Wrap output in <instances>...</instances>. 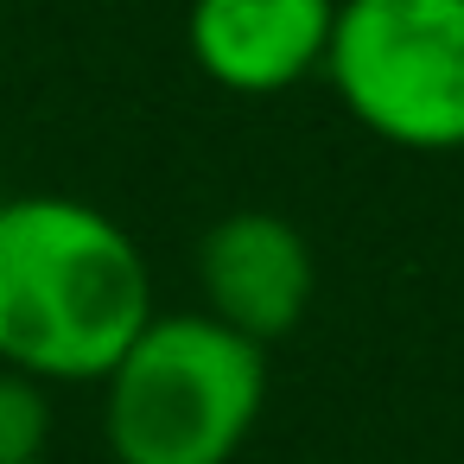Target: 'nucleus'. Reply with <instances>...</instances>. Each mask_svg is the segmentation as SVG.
Instances as JSON below:
<instances>
[{
    "label": "nucleus",
    "mask_w": 464,
    "mask_h": 464,
    "mask_svg": "<svg viewBox=\"0 0 464 464\" xmlns=\"http://www.w3.org/2000/svg\"><path fill=\"white\" fill-rule=\"evenodd\" d=\"M198 293L217 324H229L248 343H280L299 331L318 293V261L299 223L274 210H229L198 242Z\"/></svg>",
    "instance_id": "20e7f679"
},
{
    "label": "nucleus",
    "mask_w": 464,
    "mask_h": 464,
    "mask_svg": "<svg viewBox=\"0 0 464 464\" xmlns=\"http://www.w3.org/2000/svg\"><path fill=\"white\" fill-rule=\"evenodd\" d=\"M147 318V255L109 210L58 191L0 204V369L102 382Z\"/></svg>",
    "instance_id": "f257e3e1"
},
{
    "label": "nucleus",
    "mask_w": 464,
    "mask_h": 464,
    "mask_svg": "<svg viewBox=\"0 0 464 464\" xmlns=\"http://www.w3.org/2000/svg\"><path fill=\"white\" fill-rule=\"evenodd\" d=\"M52 445V394L45 382L0 369V464H39Z\"/></svg>",
    "instance_id": "423d86ee"
},
{
    "label": "nucleus",
    "mask_w": 464,
    "mask_h": 464,
    "mask_svg": "<svg viewBox=\"0 0 464 464\" xmlns=\"http://www.w3.org/2000/svg\"><path fill=\"white\" fill-rule=\"evenodd\" d=\"M0 204H7V185H0Z\"/></svg>",
    "instance_id": "0eeeda50"
},
{
    "label": "nucleus",
    "mask_w": 464,
    "mask_h": 464,
    "mask_svg": "<svg viewBox=\"0 0 464 464\" xmlns=\"http://www.w3.org/2000/svg\"><path fill=\"white\" fill-rule=\"evenodd\" d=\"M337 0H191V64L236 96H280L324 71Z\"/></svg>",
    "instance_id": "39448f33"
},
{
    "label": "nucleus",
    "mask_w": 464,
    "mask_h": 464,
    "mask_svg": "<svg viewBox=\"0 0 464 464\" xmlns=\"http://www.w3.org/2000/svg\"><path fill=\"white\" fill-rule=\"evenodd\" d=\"M267 407V350L210 312H153L102 375L115 464H236Z\"/></svg>",
    "instance_id": "f03ea898"
},
{
    "label": "nucleus",
    "mask_w": 464,
    "mask_h": 464,
    "mask_svg": "<svg viewBox=\"0 0 464 464\" xmlns=\"http://www.w3.org/2000/svg\"><path fill=\"white\" fill-rule=\"evenodd\" d=\"M324 77L401 153H464V0H337Z\"/></svg>",
    "instance_id": "7ed1b4c3"
}]
</instances>
